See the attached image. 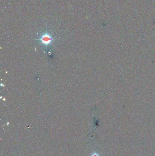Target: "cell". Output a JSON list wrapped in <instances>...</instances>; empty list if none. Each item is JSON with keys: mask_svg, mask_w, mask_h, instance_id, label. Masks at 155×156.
<instances>
[{"mask_svg": "<svg viewBox=\"0 0 155 156\" xmlns=\"http://www.w3.org/2000/svg\"><path fill=\"white\" fill-rule=\"evenodd\" d=\"M37 40L40 41L41 44L47 46L52 44L54 38L52 33L45 31L40 35L39 39Z\"/></svg>", "mask_w": 155, "mask_h": 156, "instance_id": "1", "label": "cell"}, {"mask_svg": "<svg viewBox=\"0 0 155 156\" xmlns=\"http://www.w3.org/2000/svg\"><path fill=\"white\" fill-rule=\"evenodd\" d=\"M92 156H99L98 155L96 154H93V155H92Z\"/></svg>", "mask_w": 155, "mask_h": 156, "instance_id": "2", "label": "cell"}]
</instances>
